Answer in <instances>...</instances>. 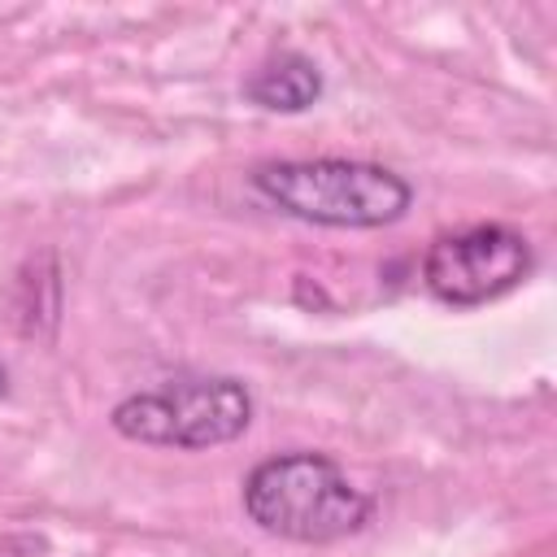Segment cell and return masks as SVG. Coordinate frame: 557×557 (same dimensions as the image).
<instances>
[{
  "label": "cell",
  "instance_id": "obj_2",
  "mask_svg": "<svg viewBox=\"0 0 557 557\" xmlns=\"http://www.w3.org/2000/svg\"><path fill=\"white\" fill-rule=\"evenodd\" d=\"M257 196H265L274 209L318 222V226H348V231H374L387 222H400L413 205V187L374 161H270L252 174Z\"/></svg>",
  "mask_w": 557,
  "mask_h": 557
},
{
  "label": "cell",
  "instance_id": "obj_3",
  "mask_svg": "<svg viewBox=\"0 0 557 557\" xmlns=\"http://www.w3.org/2000/svg\"><path fill=\"white\" fill-rule=\"evenodd\" d=\"M252 396L231 374L174 379L113 405V431L157 448H218L248 431Z\"/></svg>",
  "mask_w": 557,
  "mask_h": 557
},
{
  "label": "cell",
  "instance_id": "obj_4",
  "mask_svg": "<svg viewBox=\"0 0 557 557\" xmlns=\"http://www.w3.org/2000/svg\"><path fill=\"white\" fill-rule=\"evenodd\" d=\"M531 274V244L509 226H470L440 235L422 257V283L435 300L474 309L513 292Z\"/></svg>",
  "mask_w": 557,
  "mask_h": 557
},
{
  "label": "cell",
  "instance_id": "obj_6",
  "mask_svg": "<svg viewBox=\"0 0 557 557\" xmlns=\"http://www.w3.org/2000/svg\"><path fill=\"white\" fill-rule=\"evenodd\" d=\"M9 392V370H4V361H0V396Z\"/></svg>",
  "mask_w": 557,
  "mask_h": 557
},
{
  "label": "cell",
  "instance_id": "obj_1",
  "mask_svg": "<svg viewBox=\"0 0 557 557\" xmlns=\"http://www.w3.org/2000/svg\"><path fill=\"white\" fill-rule=\"evenodd\" d=\"M374 500L322 453H278L244 479V513L278 540L331 544L370 522Z\"/></svg>",
  "mask_w": 557,
  "mask_h": 557
},
{
  "label": "cell",
  "instance_id": "obj_5",
  "mask_svg": "<svg viewBox=\"0 0 557 557\" xmlns=\"http://www.w3.org/2000/svg\"><path fill=\"white\" fill-rule=\"evenodd\" d=\"M248 100L274 113H300L322 96V74L309 57L300 52H278L270 57L252 78H248Z\"/></svg>",
  "mask_w": 557,
  "mask_h": 557
}]
</instances>
